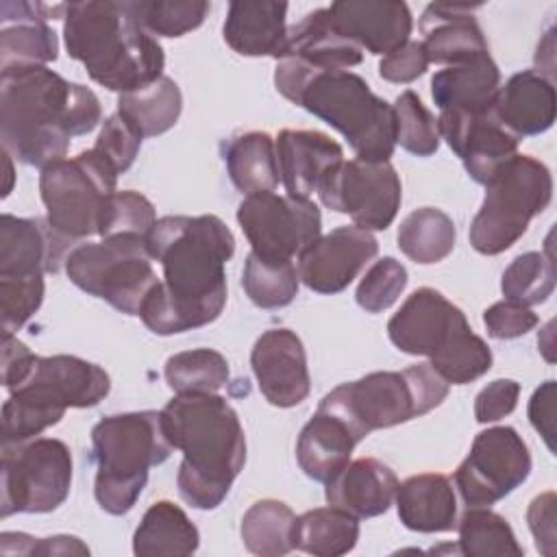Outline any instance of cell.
Here are the masks:
<instances>
[{"label": "cell", "instance_id": "6da1fadb", "mask_svg": "<svg viewBox=\"0 0 557 557\" xmlns=\"http://www.w3.org/2000/svg\"><path fill=\"white\" fill-rule=\"evenodd\" d=\"M163 278L141 305V322L157 335L205 326L226 305L224 263L235 237L218 215H163L146 237Z\"/></svg>", "mask_w": 557, "mask_h": 557}, {"label": "cell", "instance_id": "7a4b0ae2", "mask_svg": "<svg viewBox=\"0 0 557 557\" xmlns=\"http://www.w3.org/2000/svg\"><path fill=\"white\" fill-rule=\"evenodd\" d=\"M102 117L98 96L46 65L2 70L0 137L13 159L46 168L65 159L70 139L91 133Z\"/></svg>", "mask_w": 557, "mask_h": 557}, {"label": "cell", "instance_id": "3957f363", "mask_svg": "<svg viewBox=\"0 0 557 557\" xmlns=\"http://www.w3.org/2000/svg\"><path fill=\"white\" fill-rule=\"evenodd\" d=\"M2 442H24L54 426L67 409L94 407L111 389L109 374L81 357H37L15 335H2Z\"/></svg>", "mask_w": 557, "mask_h": 557}, {"label": "cell", "instance_id": "277c9868", "mask_svg": "<svg viewBox=\"0 0 557 557\" xmlns=\"http://www.w3.org/2000/svg\"><path fill=\"white\" fill-rule=\"evenodd\" d=\"M161 416L172 446L183 453L181 498L196 509H215L246 463L237 411L218 394H176Z\"/></svg>", "mask_w": 557, "mask_h": 557}, {"label": "cell", "instance_id": "5b68a950", "mask_svg": "<svg viewBox=\"0 0 557 557\" xmlns=\"http://www.w3.org/2000/svg\"><path fill=\"white\" fill-rule=\"evenodd\" d=\"M63 39L91 81L111 91L128 94L163 76V48L135 22L126 2H67Z\"/></svg>", "mask_w": 557, "mask_h": 557}, {"label": "cell", "instance_id": "8992f818", "mask_svg": "<svg viewBox=\"0 0 557 557\" xmlns=\"http://www.w3.org/2000/svg\"><path fill=\"white\" fill-rule=\"evenodd\" d=\"M392 344L407 355L429 357L450 385L476 381L492 368V350L472 333L463 311L433 287L416 289L387 322Z\"/></svg>", "mask_w": 557, "mask_h": 557}, {"label": "cell", "instance_id": "52a82bcc", "mask_svg": "<svg viewBox=\"0 0 557 557\" xmlns=\"http://www.w3.org/2000/svg\"><path fill=\"white\" fill-rule=\"evenodd\" d=\"M161 411H128L102 418L91 429L96 463L94 496L111 516L128 513L148 481V470L172 453Z\"/></svg>", "mask_w": 557, "mask_h": 557}, {"label": "cell", "instance_id": "ba28073f", "mask_svg": "<svg viewBox=\"0 0 557 557\" xmlns=\"http://www.w3.org/2000/svg\"><path fill=\"white\" fill-rule=\"evenodd\" d=\"M448 383L431 368L416 363L405 370L370 372L331 389L318 407L331 411L350 429L357 442L379 429L420 418L442 405Z\"/></svg>", "mask_w": 557, "mask_h": 557}, {"label": "cell", "instance_id": "9c48e42d", "mask_svg": "<svg viewBox=\"0 0 557 557\" xmlns=\"http://www.w3.org/2000/svg\"><path fill=\"white\" fill-rule=\"evenodd\" d=\"M296 104L339 131L357 159L389 161L394 154V109L359 74L348 70H315Z\"/></svg>", "mask_w": 557, "mask_h": 557}, {"label": "cell", "instance_id": "30bf717a", "mask_svg": "<svg viewBox=\"0 0 557 557\" xmlns=\"http://www.w3.org/2000/svg\"><path fill=\"white\" fill-rule=\"evenodd\" d=\"M553 198L550 170L531 154H513L485 185V198L470 224V244L481 255L511 248Z\"/></svg>", "mask_w": 557, "mask_h": 557}, {"label": "cell", "instance_id": "8fae6325", "mask_svg": "<svg viewBox=\"0 0 557 557\" xmlns=\"http://www.w3.org/2000/svg\"><path fill=\"white\" fill-rule=\"evenodd\" d=\"M150 259L146 237L113 235L74 246L65 259V272L78 289L126 315H139L144 300L159 283Z\"/></svg>", "mask_w": 557, "mask_h": 557}, {"label": "cell", "instance_id": "7c38bea8", "mask_svg": "<svg viewBox=\"0 0 557 557\" xmlns=\"http://www.w3.org/2000/svg\"><path fill=\"white\" fill-rule=\"evenodd\" d=\"M115 185L117 172L94 148L46 165L39 174V191L48 224L72 244L98 235Z\"/></svg>", "mask_w": 557, "mask_h": 557}, {"label": "cell", "instance_id": "4fadbf2b", "mask_svg": "<svg viewBox=\"0 0 557 557\" xmlns=\"http://www.w3.org/2000/svg\"><path fill=\"white\" fill-rule=\"evenodd\" d=\"M72 455L57 437L2 442L0 513H46L70 494Z\"/></svg>", "mask_w": 557, "mask_h": 557}, {"label": "cell", "instance_id": "5bb4252c", "mask_svg": "<svg viewBox=\"0 0 557 557\" xmlns=\"http://www.w3.org/2000/svg\"><path fill=\"white\" fill-rule=\"evenodd\" d=\"M237 222L250 242V252L268 261H294L320 237V209L311 200L257 191L244 196Z\"/></svg>", "mask_w": 557, "mask_h": 557}, {"label": "cell", "instance_id": "9a60e30c", "mask_svg": "<svg viewBox=\"0 0 557 557\" xmlns=\"http://www.w3.org/2000/svg\"><path fill=\"white\" fill-rule=\"evenodd\" d=\"M318 196L324 207L346 213L355 226L385 231L400 207L403 187L389 161H339L320 181Z\"/></svg>", "mask_w": 557, "mask_h": 557}, {"label": "cell", "instance_id": "2e32d148", "mask_svg": "<svg viewBox=\"0 0 557 557\" xmlns=\"http://www.w3.org/2000/svg\"><path fill=\"white\" fill-rule=\"evenodd\" d=\"M529 472L531 455L518 431L492 426L476 433L453 483L468 507H490L522 485Z\"/></svg>", "mask_w": 557, "mask_h": 557}, {"label": "cell", "instance_id": "e0dca14e", "mask_svg": "<svg viewBox=\"0 0 557 557\" xmlns=\"http://www.w3.org/2000/svg\"><path fill=\"white\" fill-rule=\"evenodd\" d=\"M440 137L446 139L450 150L463 161L472 181L487 185L496 170L518 154L520 137L507 131L490 111H440Z\"/></svg>", "mask_w": 557, "mask_h": 557}, {"label": "cell", "instance_id": "ac0fdd59", "mask_svg": "<svg viewBox=\"0 0 557 557\" xmlns=\"http://www.w3.org/2000/svg\"><path fill=\"white\" fill-rule=\"evenodd\" d=\"M376 237L361 226H339L320 235L298 257L300 281L318 294L346 289L361 268L376 255Z\"/></svg>", "mask_w": 557, "mask_h": 557}, {"label": "cell", "instance_id": "d6986e66", "mask_svg": "<svg viewBox=\"0 0 557 557\" xmlns=\"http://www.w3.org/2000/svg\"><path fill=\"white\" fill-rule=\"evenodd\" d=\"M250 366L263 398L274 407H296L309 396L311 379L300 337L289 329H268L250 352Z\"/></svg>", "mask_w": 557, "mask_h": 557}, {"label": "cell", "instance_id": "ffe728a7", "mask_svg": "<svg viewBox=\"0 0 557 557\" xmlns=\"http://www.w3.org/2000/svg\"><path fill=\"white\" fill-rule=\"evenodd\" d=\"M329 9L333 28L372 54H389L409 41L411 11L398 0H337Z\"/></svg>", "mask_w": 557, "mask_h": 557}, {"label": "cell", "instance_id": "44dd1931", "mask_svg": "<svg viewBox=\"0 0 557 557\" xmlns=\"http://www.w3.org/2000/svg\"><path fill=\"white\" fill-rule=\"evenodd\" d=\"M72 244L63 239L46 218H17L2 213L0 218V276H28L59 272L72 252Z\"/></svg>", "mask_w": 557, "mask_h": 557}, {"label": "cell", "instance_id": "7402d4cb", "mask_svg": "<svg viewBox=\"0 0 557 557\" xmlns=\"http://www.w3.org/2000/svg\"><path fill=\"white\" fill-rule=\"evenodd\" d=\"M481 4L461 2H431L422 17L420 30L424 35L422 48L429 63L461 65L479 54L490 52L481 26L474 20V11Z\"/></svg>", "mask_w": 557, "mask_h": 557}, {"label": "cell", "instance_id": "603a6c76", "mask_svg": "<svg viewBox=\"0 0 557 557\" xmlns=\"http://www.w3.org/2000/svg\"><path fill=\"white\" fill-rule=\"evenodd\" d=\"M278 176L287 196L309 200L324 174L344 161L342 146L320 131L283 128L274 141Z\"/></svg>", "mask_w": 557, "mask_h": 557}, {"label": "cell", "instance_id": "cb8c5ba5", "mask_svg": "<svg viewBox=\"0 0 557 557\" xmlns=\"http://www.w3.org/2000/svg\"><path fill=\"white\" fill-rule=\"evenodd\" d=\"M492 113L520 139L548 131L557 115L553 78L537 70L513 74L503 87H498Z\"/></svg>", "mask_w": 557, "mask_h": 557}, {"label": "cell", "instance_id": "d4e9b609", "mask_svg": "<svg viewBox=\"0 0 557 557\" xmlns=\"http://www.w3.org/2000/svg\"><path fill=\"white\" fill-rule=\"evenodd\" d=\"M396 490L398 479L387 463L359 457L326 481L324 496L329 505L361 520L385 513L396 498Z\"/></svg>", "mask_w": 557, "mask_h": 557}, {"label": "cell", "instance_id": "484cf974", "mask_svg": "<svg viewBox=\"0 0 557 557\" xmlns=\"http://www.w3.org/2000/svg\"><path fill=\"white\" fill-rule=\"evenodd\" d=\"M285 57L300 59L315 70H346L359 65L363 52L333 28L329 9H315L287 28L274 59Z\"/></svg>", "mask_w": 557, "mask_h": 557}, {"label": "cell", "instance_id": "4316f807", "mask_svg": "<svg viewBox=\"0 0 557 557\" xmlns=\"http://www.w3.org/2000/svg\"><path fill=\"white\" fill-rule=\"evenodd\" d=\"M396 509L400 522L418 533H444L457 527L455 483L440 472H424L398 483Z\"/></svg>", "mask_w": 557, "mask_h": 557}, {"label": "cell", "instance_id": "83f0119b", "mask_svg": "<svg viewBox=\"0 0 557 557\" xmlns=\"http://www.w3.org/2000/svg\"><path fill=\"white\" fill-rule=\"evenodd\" d=\"M285 15V2L233 0L222 26L224 41L244 57H274L287 33Z\"/></svg>", "mask_w": 557, "mask_h": 557}, {"label": "cell", "instance_id": "f1b7e54d", "mask_svg": "<svg viewBox=\"0 0 557 557\" xmlns=\"http://www.w3.org/2000/svg\"><path fill=\"white\" fill-rule=\"evenodd\" d=\"M500 87V72L490 52L461 65H450L433 74L431 96L440 111H490Z\"/></svg>", "mask_w": 557, "mask_h": 557}, {"label": "cell", "instance_id": "f546056e", "mask_svg": "<svg viewBox=\"0 0 557 557\" xmlns=\"http://www.w3.org/2000/svg\"><path fill=\"white\" fill-rule=\"evenodd\" d=\"M359 442L350 429L331 411L318 407L313 418L302 426L296 442V459L300 470L320 483L333 479L352 455Z\"/></svg>", "mask_w": 557, "mask_h": 557}, {"label": "cell", "instance_id": "4dcf8cb0", "mask_svg": "<svg viewBox=\"0 0 557 557\" xmlns=\"http://www.w3.org/2000/svg\"><path fill=\"white\" fill-rule=\"evenodd\" d=\"M222 157L233 185L244 196L272 191L281 181L274 139L263 131L233 135L222 144Z\"/></svg>", "mask_w": 557, "mask_h": 557}, {"label": "cell", "instance_id": "1f68e13d", "mask_svg": "<svg viewBox=\"0 0 557 557\" xmlns=\"http://www.w3.org/2000/svg\"><path fill=\"white\" fill-rule=\"evenodd\" d=\"M198 544L200 533L196 524L170 500L150 505L133 533V553L139 557L191 555L198 550Z\"/></svg>", "mask_w": 557, "mask_h": 557}, {"label": "cell", "instance_id": "d6a6232c", "mask_svg": "<svg viewBox=\"0 0 557 557\" xmlns=\"http://www.w3.org/2000/svg\"><path fill=\"white\" fill-rule=\"evenodd\" d=\"M183 96L178 85L170 76H161L154 83L120 94L117 113L141 135L154 137L170 131L181 115Z\"/></svg>", "mask_w": 557, "mask_h": 557}, {"label": "cell", "instance_id": "836d02e7", "mask_svg": "<svg viewBox=\"0 0 557 557\" xmlns=\"http://www.w3.org/2000/svg\"><path fill=\"white\" fill-rule=\"evenodd\" d=\"M359 520L333 505L296 516L294 546L315 557H339L355 548Z\"/></svg>", "mask_w": 557, "mask_h": 557}, {"label": "cell", "instance_id": "e575fe53", "mask_svg": "<svg viewBox=\"0 0 557 557\" xmlns=\"http://www.w3.org/2000/svg\"><path fill=\"white\" fill-rule=\"evenodd\" d=\"M398 248L416 263L429 265L446 259L457 239L455 222L448 213L435 207L411 211L398 226Z\"/></svg>", "mask_w": 557, "mask_h": 557}, {"label": "cell", "instance_id": "d590c367", "mask_svg": "<svg viewBox=\"0 0 557 557\" xmlns=\"http://www.w3.org/2000/svg\"><path fill=\"white\" fill-rule=\"evenodd\" d=\"M296 513L281 500L263 498L248 507L242 518V540L252 555L281 557L292 553Z\"/></svg>", "mask_w": 557, "mask_h": 557}, {"label": "cell", "instance_id": "8d00e7d4", "mask_svg": "<svg viewBox=\"0 0 557 557\" xmlns=\"http://www.w3.org/2000/svg\"><path fill=\"white\" fill-rule=\"evenodd\" d=\"M459 553L468 557H522L524 548L518 544L509 522L490 507H468L457 520Z\"/></svg>", "mask_w": 557, "mask_h": 557}, {"label": "cell", "instance_id": "74e56055", "mask_svg": "<svg viewBox=\"0 0 557 557\" xmlns=\"http://www.w3.org/2000/svg\"><path fill=\"white\" fill-rule=\"evenodd\" d=\"M163 374L174 394H215L228 383V361L213 348H194L172 355Z\"/></svg>", "mask_w": 557, "mask_h": 557}, {"label": "cell", "instance_id": "f35d334b", "mask_svg": "<svg viewBox=\"0 0 557 557\" xmlns=\"http://www.w3.org/2000/svg\"><path fill=\"white\" fill-rule=\"evenodd\" d=\"M298 268L294 261H268L250 252L244 263L242 285L246 296L261 309L287 307L298 294Z\"/></svg>", "mask_w": 557, "mask_h": 557}, {"label": "cell", "instance_id": "ab89813d", "mask_svg": "<svg viewBox=\"0 0 557 557\" xmlns=\"http://www.w3.org/2000/svg\"><path fill=\"white\" fill-rule=\"evenodd\" d=\"M59 54L57 33L48 22L17 20L13 24H2L0 30V67H24V65H46Z\"/></svg>", "mask_w": 557, "mask_h": 557}, {"label": "cell", "instance_id": "60d3db41", "mask_svg": "<svg viewBox=\"0 0 557 557\" xmlns=\"http://www.w3.org/2000/svg\"><path fill=\"white\" fill-rule=\"evenodd\" d=\"M126 7L152 37H183L198 28L211 9L205 0H133Z\"/></svg>", "mask_w": 557, "mask_h": 557}, {"label": "cell", "instance_id": "b9f144b4", "mask_svg": "<svg viewBox=\"0 0 557 557\" xmlns=\"http://www.w3.org/2000/svg\"><path fill=\"white\" fill-rule=\"evenodd\" d=\"M500 289L505 300L533 307L555 292V261L550 252L518 255L503 272Z\"/></svg>", "mask_w": 557, "mask_h": 557}, {"label": "cell", "instance_id": "7bdbcfd3", "mask_svg": "<svg viewBox=\"0 0 557 557\" xmlns=\"http://www.w3.org/2000/svg\"><path fill=\"white\" fill-rule=\"evenodd\" d=\"M396 120V144L416 157H431L440 148L437 117L422 104L416 91H403L392 104Z\"/></svg>", "mask_w": 557, "mask_h": 557}, {"label": "cell", "instance_id": "ee69618b", "mask_svg": "<svg viewBox=\"0 0 557 557\" xmlns=\"http://www.w3.org/2000/svg\"><path fill=\"white\" fill-rule=\"evenodd\" d=\"M154 224H157V213L152 202L139 191L124 189V191H113L109 196L98 235L102 239L113 235L148 237Z\"/></svg>", "mask_w": 557, "mask_h": 557}, {"label": "cell", "instance_id": "f6af8a7d", "mask_svg": "<svg viewBox=\"0 0 557 557\" xmlns=\"http://www.w3.org/2000/svg\"><path fill=\"white\" fill-rule=\"evenodd\" d=\"M44 274L0 276L2 335H15L44 302Z\"/></svg>", "mask_w": 557, "mask_h": 557}, {"label": "cell", "instance_id": "bcb514c9", "mask_svg": "<svg viewBox=\"0 0 557 557\" xmlns=\"http://www.w3.org/2000/svg\"><path fill=\"white\" fill-rule=\"evenodd\" d=\"M405 287H407L405 265L394 257H383L366 270L363 278L357 285L355 298H357V305L368 313H379L389 309L398 300Z\"/></svg>", "mask_w": 557, "mask_h": 557}, {"label": "cell", "instance_id": "7dc6e473", "mask_svg": "<svg viewBox=\"0 0 557 557\" xmlns=\"http://www.w3.org/2000/svg\"><path fill=\"white\" fill-rule=\"evenodd\" d=\"M141 139L144 137L115 111L104 120L94 150L104 157L117 174H122L133 165L141 148Z\"/></svg>", "mask_w": 557, "mask_h": 557}, {"label": "cell", "instance_id": "c3c4849f", "mask_svg": "<svg viewBox=\"0 0 557 557\" xmlns=\"http://www.w3.org/2000/svg\"><path fill=\"white\" fill-rule=\"evenodd\" d=\"M537 313L524 305L500 300L483 311V324L494 339H513L537 326Z\"/></svg>", "mask_w": 557, "mask_h": 557}, {"label": "cell", "instance_id": "681fc988", "mask_svg": "<svg viewBox=\"0 0 557 557\" xmlns=\"http://www.w3.org/2000/svg\"><path fill=\"white\" fill-rule=\"evenodd\" d=\"M520 396V383L513 379H496L487 383L474 398V418L481 424L496 422L505 416H509Z\"/></svg>", "mask_w": 557, "mask_h": 557}, {"label": "cell", "instance_id": "f907efd6", "mask_svg": "<svg viewBox=\"0 0 557 557\" xmlns=\"http://www.w3.org/2000/svg\"><path fill=\"white\" fill-rule=\"evenodd\" d=\"M429 67L426 52L422 48V41H407L400 48L385 54L379 63L381 78L389 83H411L418 76H422Z\"/></svg>", "mask_w": 557, "mask_h": 557}, {"label": "cell", "instance_id": "816d5d0a", "mask_svg": "<svg viewBox=\"0 0 557 557\" xmlns=\"http://www.w3.org/2000/svg\"><path fill=\"white\" fill-rule=\"evenodd\" d=\"M2 544H15L4 555H89L87 544L74 535L30 537L26 533H2Z\"/></svg>", "mask_w": 557, "mask_h": 557}, {"label": "cell", "instance_id": "f5cc1de1", "mask_svg": "<svg viewBox=\"0 0 557 557\" xmlns=\"http://www.w3.org/2000/svg\"><path fill=\"white\" fill-rule=\"evenodd\" d=\"M529 531L542 555L553 557L557 553L555 537V492H544L535 496L527 509Z\"/></svg>", "mask_w": 557, "mask_h": 557}, {"label": "cell", "instance_id": "db71d44e", "mask_svg": "<svg viewBox=\"0 0 557 557\" xmlns=\"http://www.w3.org/2000/svg\"><path fill=\"white\" fill-rule=\"evenodd\" d=\"M529 420L544 437L548 450H555V381H544L529 400Z\"/></svg>", "mask_w": 557, "mask_h": 557}, {"label": "cell", "instance_id": "11a10c76", "mask_svg": "<svg viewBox=\"0 0 557 557\" xmlns=\"http://www.w3.org/2000/svg\"><path fill=\"white\" fill-rule=\"evenodd\" d=\"M13 178H15V172H13V157L9 152H4V187H2V198H7L13 189Z\"/></svg>", "mask_w": 557, "mask_h": 557}]
</instances>
